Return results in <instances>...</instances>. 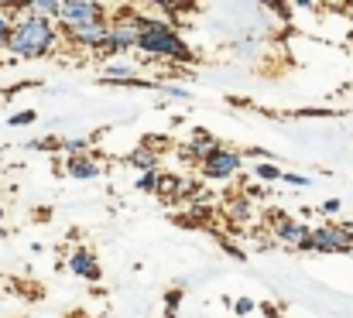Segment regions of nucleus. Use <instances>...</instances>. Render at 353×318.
<instances>
[{
    "mask_svg": "<svg viewBox=\"0 0 353 318\" xmlns=\"http://www.w3.org/2000/svg\"><path fill=\"white\" fill-rule=\"evenodd\" d=\"M137 52H144L148 59H165V62H196V52L185 45V38L179 34V28L165 17H144L141 14V41Z\"/></svg>",
    "mask_w": 353,
    "mask_h": 318,
    "instance_id": "1",
    "label": "nucleus"
},
{
    "mask_svg": "<svg viewBox=\"0 0 353 318\" xmlns=\"http://www.w3.org/2000/svg\"><path fill=\"white\" fill-rule=\"evenodd\" d=\"M59 45V24L45 17H17L14 21V38H10V55L14 59H48Z\"/></svg>",
    "mask_w": 353,
    "mask_h": 318,
    "instance_id": "2",
    "label": "nucleus"
},
{
    "mask_svg": "<svg viewBox=\"0 0 353 318\" xmlns=\"http://www.w3.org/2000/svg\"><path fill=\"white\" fill-rule=\"evenodd\" d=\"M137 41H141V14L134 10V7H120L117 17L110 21V41H107V55H127V52H134L137 48Z\"/></svg>",
    "mask_w": 353,
    "mask_h": 318,
    "instance_id": "3",
    "label": "nucleus"
},
{
    "mask_svg": "<svg viewBox=\"0 0 353 318\" xmlns=\"http://www.w3.org/2000/svg\"><path fill=\"white\" fill-rule=\"evenodd\" d=\"M264 222L271 226V233H274L278 243H285V246H292V250H316V246H312V229H309L305 222L292 219L285 209H268L264 212Z\"/></svg>",
    "mask_w": 353,
    "mask_h": 318,
    "instance_id": "4",
    "label": "nucleus"
},
{
    "mask_svg": "<svg viewBox=\"0 0 353 318\" xmlns=\"http://www.w3.org/2000/svg\"><path fill=\"white\" fill-rule=\"evenodd\" d=\"M316 253H353V229L347 222H326L312 229Z\"/></svg>",
    "mask_w": 353,
    "mask_h": 318,
    "instance_id": "5",
    "label": "nucleus"
},
{
    "mask_svg": "<svg viewBox=\"0 0 353 318\" xmlns=\"http://www.w3.org/2000/svg\"><path fill=\"white\" fill-rule=\"evenodd\" d=\"M240 168H243V154L234 151V147H220L216 154H210V158L199 165L203 178H210V182H230Z\"/></svg>",
    "mask_w": 353,
    "mask_h": 318,
    "instance_id": "6",
    "label": "nucleus"
},
{
    "mask_svg": "<svg viewBox=\"0 0 353 318\" xmlns=\"http://www.w3.org/2000/svg\"><path fill=\"white\" fill-rule=\"evenodd\" d=\"M93 21H107V7H103V3H93V0H72V3H62L59 24H65V31L86 28V24H93Z\"/></svg>",
    "mask_w": 353,
    "mask_h": 318,
    "instance_id": "7",
    "label": "nucleus"
},
{
    "mask_svg": "<svg viewBox=\"0 0 353 318\" xmlns=\"http://www.w3.org/2000/svg\"><path fill=\"white\" fill-rule=\"evenodd\" d=\"M220 147H223V144H220V140H216L210 130L196 127V130H192V140H189V144L179 151V158H182L185 165H203V161H206L210 154H216Z\"/></svg>",
    "mask_w": 353,
    "mask_h": 318,
    "instance_id": "8",
    "label": "nucleus"
},
{
    "mask_svg": "<svg viewBox=\"0 0 353 318\" xmlns=\"http://www.w3.org/2000/svg\"><path fill=\"white\" fill-rule=\"evenodd\" d=\"M65 34H69L72 45H79V48H86V52H97V48L107 52V41H110V21H93V24L76 28V31H65Z\"/></svg>",
    "mask_w": 353,
    "mask_h": 318,
    "instance_id": "9",
    "label": "nucleus"
},
{
    "mask_svg": "<svg viewBox=\"0 0 353 318\" xmlns=\"http://www.w3.org/2000/svg\"><path fill=\"white\" fill-rule=\"evenodd\" d=\"M69 271L76 274V277H83V281H100L103 277V267H100V260L90 253V246H76L72 253H69Z\"/></svg>",
    "mask_w": 353,
    "mask_h": 318,
    "instance_id": "10",
    "label": "nucleus"
},
{
    "mask_svg": "<svg viewBox=\"0 0 353 318\" xmlns=\"http://www.w3.org/2000/svg\"><path fill=\"white\" fill-rule=\"evenodd\" d=\"M65 175L76 182H93L103 175V165L97 154H76V158H65Z\"/></svg>",
    "mask_w": 353,
    "mask_h": 318,
    "instance_id": "11",
    "label": "nucleus"
},
{
    "mask_svg": "<svg viewBox=\"0 0 353 318\" xmlns=\"http://www.w3.org/2000/svg\"><path fill=\"white\" fill-rule=\"evenodd\" d=\"M103 83H117V86H130V83H137V65L114 59V62L103 69Z\"/></svg>",
    "mask_w": 353,
    "mask_h": 318,
    "instance_id": "12",
    "label": "nucleus"
},
{
    "mask_svg": "<svg viewBox=\"0 0 353 318\" xmlns=\"http://www.w3.org/2000/svg\"><path fill=\"white\" fill-rule=\"evenodd\" d=\"M223 215H227L230 222H250V219H254V206H250L247 195H234V199L223 202Z\"/></svg>",
    "mask_w": 353,
    "mask_h": 318,
    "instance_id": "13",
    "label": "nucleus"
},
{
    "mask_svg": "<svg viewBox=\"0 0 353 318\" xmlns=\"http://www.w3.org/2000/svg\"><path fill=\"white\" fill-rule=\"evenodd\" d=\"M127 165H130V168H137L141 175H148V171H158L161 154H158V151H151V147H137V151L127 158Z\"/></svg>",
    "mask_w": 353,
    "mask_h": 318,
    "instance_id": "14",
    "label": "nucleus"
},
{
    "mask_svg": "<svg viewBox=\"0 0 353 318\" xmlns=\"http://www.w3.org/2000/svg\"><path fill=\"white\" fill-rule=\"evenodd\" d=\"M161 182H165V175H161V171H148V175H137L134 189H137V192H144V195H161Z\"/></svg>",
    "mask_w": 353,
    "mask_h": 318,
    "instance_id": "15",
    "label": "nucleus"
},
{
    "mask_svg": "<svg viewBox=\"0 0 353 318\" xmlns=\"http://www.w3.org/2000/svg\"><path fill=\"white\" fill-rule=\"evenodd\" d=\"M62 151H65V158L93 154V137H62Z\"/></svg>",
    "mask_w": 353,
    "mask_h": 318,
    "instance_id": "16",
    "label": "nucleus"
},
{
    "mask_svg": "<svg viewBox=\"0 0 353 318\" xmlns=\"http://www.w3.org/2000/svg\"><path fill=\"white\" fill-rule=\"evenodd\" d=\"M281 175H285V171H281L274 161H257V165H254V178H257V182H281Z\"/></svg>",
    "mask_w": 353,
    "mask_h": 318,
    "instance_id": "17",
    "label": "nucleus"
},
{
    "mask_svg": "<svg viewBox=\"0 0 353 318\" xmlns=\"http://www.w3.org/2000/svg\"><path fill=\"white\" fill-rule=\"evenodd\" d=\"M182 298H185V284H175V288L165 291V318H175L179 305H182Z\"/></svg>",
    "mask_w": 353,
    "mask_h": 318,
    "instance_id": "18",
    "label": "nucleus"
},
{
    "mask_svg": "<svg viewBox=\"0 0 353 318\" xmlns=\"http://www.w3.org/2000/svg\"><path fill=\"white\" fill-rule=\"evenodd\" d=\"M10 38H14V21H10V7L0 10V52L10 48Z\"/></svg>",
    "mask_w": 353,
    "mask_h": 318,
    "instance_id": "19",
    "label": "nucleus"
},
{
    "mask_svg": "<svg viewBox=\"0 0 353 318\" xmlns=\"http://www.w3.org/2000/svg\"><path fill=\"white\" fill-rule=\"evenodd\" d=\"M250 243H254V250H274L278 246L274 233H264V229H257V236H250Z\"/></svg>",
    "mask_w": 353,
    "mask_h": 318,
    "instance_id": "20",
    "label": "nucleus"
},
{
    "mask_svg": "<svg viewBox=\"0 0 353 318\" xmlns=\"http://www.w3.org/2000/svg\"><path fill=\"white\" fill-rule=\"evenodd\" d=\"M158 89H161L165 96H172V100H189V96H192L185 86H175V83H158Z\"/></svg>",
    "mask_w": 353,
    "mask_h": 318,
    "instance_id": "21",
    "label": "nucleus"
},
{
    "mask_svg": "<svg viewBox=\"0 0 353 318\" xmlns=\"http://www.w3.org/2000/svg\"><path fill=\"white\" fill-rule=\"evenodd\" d=\"M257 312V301L254 298H236L234 301V315L236 318H247V315H254Z\"/></svg>",
    "mask_w": 353,
    "mask_h": 318,
    "instance_id": "22",
    "label": "nucleus"
},
{
    "mask_svg": "<svg viewBox=\"0 0 353 318\" xmlns=\"http://www.w3.org/2000/svg\"><path fill=\"white\" fill-rule=\"evenodd\" d=\"M34 120H38V113H34V109H21V113H14L7 123H10V127H28V123H34Z\"/></svg>",
    "mask_w": 353,
    "mask_h": 318,
    "instance_id": "23",
    "label": "nucleus"
},
{
    "mask_svg": "<svg viewBox=\"0 0 353 318\" xmlns=\"http://www.w3.org/2000/svg\"><path fill=\"white\" fill-rule=\"evenodd\" d=\"M28 147H38V151H62V137H45V140H31Z\"/></svg>",
    "mask_w": 353,
    "mask_h": 318,
    "instance_id": "24",
    "label": "nucleus"
},
{
    "mask_svg": "<svg viewBox=\"0 0 353 318\" xmlns=\"http://www.w3.org/2000/svg\"><path fill=\"white\" fill-rule=\"evenodd\" d=\"M281 182H285V185H292V189H309V185H312L305 175H295V171H285V175H281Z\"/></svg>",
    "mask_w": 353,
    "mask_h": 318,
    "instance_id": "25",
    "label": "nucleus"
},
{
    "mask_svg": "<svg viewBox=\"0 0 353 318\" xmlns=\"http://www.w3.org/2000/svg\"><path fill=\"white\" fill-rule=\"evenodd\" d=\"M340 209H343V202H340V199H326V202L319 206V212H326V215H340Z\"/></svg>",
    "mask_w": 353,
    "mask_h": 318,
    "instance_id": "26",
    "label": "nucleus"
},
{
    "mask_svg": "<svg viewBox=\"0 0 353 318\" xmlns=\"http://www.w3.org/2000/svg\"><path fill=\"white\" fill-rule=\"evenodd\" d=\"M223 250L234 257V260H247V250H240L236 243H230V240H223Z\"/></svg>",
    "mask_w": 353,
    "mask_h": 318,
    "instance_id": "27",
    "label": "nucleus"
},
{
    "mask_svg": "<svg viewBox=\"0 0 353 318\" xmlns=\"http://www.w3.org/2000/svg\"><path fill=\"white\" fill-rule=\"evenodd\" d=\"M347 226H350V229H353V215H350V219H347Z\"/></svg>",
    "mask_w": 353,
    "mask_h": 318,
    "instance_id": "28",
    "label": "nucleus"
},
{
    "mask_svg": "<svg viewBox=\"0 0 353 318\" xmlns=\"http://www.w3.org/2000/svg\"><path fill=\"white\" fill-rule=\"evenodd\" d=\"M350 21H353V7H350Z\"/></svg>",
    "mask_w": 353,
    "mask_h": 318,
    "instance_id": "29",
    "label": "nucleus"
},
{
    "mask_svg": "<svg viewBox=\"0 0 353 318\" xmlns=\"http://www.w3.org/2000/svg\"><path fill=\"white\" fill-rule=\"evenodd\" d=\"M0 219H3V209H0Z\"/></svg>",
    "mask_w": 353,
    "mask_h": 318,
    "instance_id": "30",
    "label": "nucleus"
}]
</instances>
